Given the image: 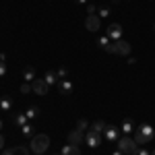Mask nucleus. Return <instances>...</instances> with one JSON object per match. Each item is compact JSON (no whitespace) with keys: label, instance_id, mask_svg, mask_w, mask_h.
I'll list each match as a JSON object with an SVG mask.
<instances>
[{"label":"nucleus","instance_id":"nucleus-1","mask_svg":"<svg viewBox=\"0 0 155 155\" xmlns=\"http://www.w3.org/2000/svg\"><path fill=\"white\" fill-rule=\"evenodd\" d=\"M155 139V128L151 124H139L134 128V141L137 145H147Z\"/></svg>","mask_w":155,"mask_h":155},{"label":"nucleus","instance_id":"nucleus-2","mask_svg":"<svg viewBox=\"0 0 155 155\" xmlns=\"http://www.w3.org/2000/svg\"><path fill=\"white\" fill-rule=\"evenodd\" d=\"M48 147H50V137H48V134L39 132V134H33V137H31V143H29V149H31V153L44 155L46 151H48Z\"/></svg>","mask_w":155,"mask_h":155},{"label":"nucleus","instance_id":"nucleus-3","mask_svg":"<svg viewBox=\"0 0 155 155\" xmlns=\"http://www.w3.org/2000/svg\"><path fill=\"white\" fill-rule=\"evenodd\" d=\"M106 52L107 54H118V56H128V54L132 52V46L128 44V41H124V39H118V41H114Z\"/></svg>","mask_w":155,"mask_h":155},{"label":"nucleus","instance_id":"nucleus-4","mask_svg":"<svg viewBox=\"0 0 155 155\" xmlns=\"http://www.w3.org/2000/svg\"><path fill=\"white\" fill-rule=\"evenodd\" d=\"M137 147H139V145H137V141H134V139H130L128 134H124V137H120V139H118V149L124 155H132V151H134Z\"/></svg>","mask_w":155,"mask_h":155},{"label":"nucleus","instance_id":"nucleus-5","mask_svg":"<svg viewBox=\"0 0 155 155\" xmlns=\"http://www.w3.org/2000/svg\"><path fill=\"white\" fill-rule=\"evenodd\" d=\"M85 143L89 145L91 149H97L99 145L104 143V134L101 132H95V130H87L85 132Z\"/></svg>","mask_w":155,"mask_h":155},{"label":"nucleus","instance_id":"nucleus-6","mask_svg":"<svg viewBox=\"0 0 155 155\" xmlns=\"http://www.w3.org/2000/svg\"><path fill=\"white\" fill-rule=\"evenodd\" d=\"M85 27L91 31V33H95L101 29V19L97 17V15H87V19H85Z\"/></svg>","mask_w":155,"mask_h":155},{"label":"nucleus","instance_id":"nucleus-7","mask_svg":"<svg viewBox=\"0 0 155 155\" xmlns=\"http://www.w3.org/2000/svg\"><path fill=\"white\" fill-rule=\"evenodd\" d=\"M31 89H33V93H35V95H48L50 85L46 83L44 79H35V81L31 83Z\"/></svg>","mask_w":155,"mask_h":155},{"label":"nucleus","instance_id":"nucleus-8","mask_svg":"<svg viewBox=\"0 0 155 155\" xmlns=\"http://www.w3.org/2000/svg\"><path fill=\"white\" fill-rule=\"evenodd\" d=\"M106 35L110 37V39H114V41H118V39H122V25H118V23H112V25H107V29H106Z\"/></svg>","mask_w":155,"mask_h":155},{"label":"nucleus","instance_id":"nucleus-9","mask_svg":"<svg viewBox=\"0 0 155 155\" xmlns=\"http://www.w3.org/2000/svg\"><path fill=\"white\" fill-rule=\"evenodd\" d=\"M104 137H106V141H110V143H118V139H120V128L112 126V124H107L106 130H104Z\"/></svg>","mask_w":155,"mask_h":155},{"label":"nucleus","instance_id":"nucleus-10","mask_svg":"<svg viewBox=\"0 0 155 155\" xmlns=\"http://www.w3.org/2000/svg\"><path fill=\"white\" fill-rule=\"evenodd\" d=\"M83 141H85V132L83 130H77V128H74V130L68 132V143L71 145H81Z\"/></svg>","mask_w":155,"mask_h":155},{"label":"nucleus","instance_id":"nucleus-11","mask_svg":"<svg viewBox=\"0 0 155 155\" xmlns=\"http://www.w3.org/2000/svg\"><path fill=\"white\" fill-rule=\"evenodd\" d=\"M134 128H137V126H134V122H132L130 118H124V120H122V128H120V130L124 132V134H130V132H134Z\"/></svg>","mask_w":155,"mask_h":155},{"label":"nucleus","instance_id":"nucleus-12","mask_svg":"<svg viewBox=\"0 0 155 155\" xmlns=\"http://www.w3.org/2000/svg\"><path fill=\"white\" fill-rule=\"evenodd\" d=\"M62 155H81V149H79V145H64L62 147Z\"/></svg>","mask_w":155,"mask_h":155},{"label":"nucleus","instance_id":"nucleus-13","mask_svg":"<svg viewBox=\"0 0 155 155\" xmlns=\"http://www.w3.org/2000/svg\"><path fill=\"white\" fill-rule=\"evenodd\" d=\"M37 77H35V68H31V66H27L23 71V81L25 83H33Z\"/></svg>","mask_w":155,"mask_h":155},{"label":"nucleus","instance_id":"nucleus-14","mask_svg":"<svg viewBox=\"0 0 155 155\" xmlns=\"http://www.w3.org/2000/svg\"><path fill=\"white\" fill-rule=\"evenodd\" d=\"M12 122L21 128V126H25V124L29 122V118H27V114H25V112H21V114H15V116H12Z\"/></svg>","mask_w":155,"mask_h":155},{"label":"nucleus","instance_id":"nucleus-15","mask_svg":"<svg viewBox=\"0 0 155 155\" xmlns=\"http://www.w3.org/2000/svg\"><path fill=\"white\" fill-rule=\"evenodd\" d=\"M106 122H104V120H95V122H93V124H91V130H95V132H101V134H104V130H106Z\"/></svg>","mask_w":155,"mask_h":155},{"label":"nucleus","instance_id":"nucleus-16","mask_svg":"<svg viewBox=\"0 0 155 155\" xmlns=\"http://www.w3.org/2000/svg\"><path fill=\"white\" fill-rule=\"evenodd\" d=\"M56 79H58V74H56L54 71H48V72H46V77H44V81H46L50 87H52V85H56Z\"/></svg>","mask_w":155,"mask_h":155},{"label":"nucleus","instance_id":"nucleus-17","mask_svg":"<svg viewBox=\"0 0 155 155\" xmlns=\"http://www.w3.org/2000/svg\"><path fill=\"white\" fill-rule=\"evenodd\" d=\"M11 107H12V99L11 97H2V99H0V110H2V112H8Z\"/></svg>","mask_w":155,"mask_h":155},{"label":"nucleus","instance_id":"nucleus-18","mask_svg":"<svg viewBox=\"0 0 155 155\" xmlns=\"http://www.w3.org/2000/svg\"><path fill=\"white\" fill-rule=\"evenodd\" d=\"M97 44H99V48H101V50H107L110 46H112V39H110L107 35H101L99 39H97Z\"/></svg>","mask_w":155,"mask_h":155},{"label":"nucleus","instance_id":"nucleus-19","mask_svg":"<svg viewBox=\"0 0 155 155\" xmlns=\"http://www.w3.org/2000/svg\"><path fill=\"white\" fill-rule=\"evenodd\" d=\"M60 91H62L64 95H66V93H71V91H72V83H71V81H66V79H64V81L60 83Z\"/></svg>","mask_w":155,"mask_h":155},{"label":"nucleus","instance_id":"nucleus-20","mask_svg":"<svg viewBox=\"0 0 155 155\" xmlns=\"http://www.w3.org/2000/svg\"><path fill=\"white\" fill-rule=\"evenodd\" d=\"M29 151H31V149H27L25 145H19V147H12V153H15V155H29Z\"/></svg>","mask_w":155,"mask_h":155},{"label":"nucleus","instance_id":"nucleus-21","mask_svg":"<svg viewBox=\"0 0 155 155\" xmlns=\"http://www.w3.org/2000/svg\"><path fill=\"white\" fill-rule=\"evenodd\" d=\"M25 114H27V118H29V120H33V118H37V116H39V107L31 106L27 112H25Z\"/></svg>","mask_w":155,"mask_h":155},{"label":"nucleus","instance_id":"nucleus-22","mask_svg":"<svg viewBox=\"0 0 155 155\" xmlns=\"http://www.w3.org/2000/svg\"><path fill=\"white\" fill-rule=\"evenodd\" d=\"M21 130H23V134H25V137H33V126H31L29 122H27L25 126H21Z\"/></svg>","mask_w":155,"mask_h":155},{"label":"nucleus","instance_id":"nucleus-23","mask_svg":"<svg viewBox=\"0 0 155 155\" xmlns=\"http://www.w3.org/2000/svg\"><path fill=\"white\" fill-rule=\"evenodd\" d=\"M87 128H89V122H87L85 118H81L79 122H77V130H83V132H85Z\"/></svg>","mask_w":155,"mask_h":155},{"label":"nucleus","instance_id":"nucleus-24","mask_svg":"<svg viewBox=\"0 0 155 155\" xmlns=\"http://www.w3.org/2000/svg\"><path fill=\"white\" fill-rule=\"evenodd\" d=\"M132 155H151V151H147V149H143V147H137V149L132 151Z\"/></svg>","mask_w":155,"mask_h":155},{"label":"nucleus","instance_id":"nucleus-25","mask_svg":"<svg viewBox=\"0 0 155 155\" xmlns=\"http://www.w3.org/2000/svg\"><path fill=\"white\" fill-rule=\"evenodd\" d=\"M33 89H31V83H23L21 85V93H31Z\"/></svg>","mask_w":155,"mask_h":155},{"label":"nucleus","instance_id":"nucleus-26","mask_svg":"<svg viewBox=\"0 0 155 155\" xmlns=\"http://www.w3.org/2000/svg\"><path fill=\"white\" fill-rule=\"evenodd\" d=\"M0 77H6V62L0 60Z\"/></svg>","mask_w":155,"mask_h":155},{"label":"nucleus","instance_id":"nucleus-27","mask_svg":"<svg viewBox=\"0 0 155 155\" xmlns=\"http://www.w3.org/2000/svg\"><path fill=\"white\" fill-rule=\"evenodd\" d=\"M107 15H110V8H101L97 17H99V19H104V17H107Z\"/></svg>","mask_w":155,"mask_h":155},{"label":"nucleus","instance_id":"nucleus-28","mask_svg":"<svg viewBox=\"0 0 155 155\" xmlns=\"http://www.w3.org/2000/svg\"><path fill=\"white\" fill-rule=\"evenodd\" d=\"M56 74H58V79H64L68 72H66V68H58V72H56Z\"/></svg>","mask_w":155,"mask_h":155},{"label":"nucleus","instance_id":"nucleus-29","mask_svg":"<svg viewBox=\"0 0 155 155\" xmlns=\"http://www.w3.org/2000/svg\"><path fill=\"white\" fill-rule=\"evenodd\" d=\"M87 12H89V15H95V4H89V6H87Z\"/></svg>","mask_w":155,"mask_h":155},{"label":"nucleus","instance_id":"nucleus-30","mask_svg":"<svg viewBox=\"0 0 155 155\" xmlns=\"http://www.w3.org/2000/svg\"><path fill=\"white\" fill-rule=\"evenodd\" d=\"M4 143H6V141H4V137H2V134H0V151H2V149H4Z\"/></svg>","mask_w":155,"mask_h":155},{"label":"nucleus","instance_id":"nucleus-31","mask_svg":"<svg viewBox=\"0 0 155 155\" xmlns=\"http://www.w3.org/2000/svg\"><path fill=\"white\" fill-rule=\"evenodd\" d=\"M2 155H15V153H12V149H4V151H2Z\"/></svg>","mask_w":155,"mask_h":155},{"label":"nucleus","instance_id":"nucleus-32","mask_svg":"<svg viewBox=\"0 0 155 155\" xmlns=\"http://www.w3.org/2000/svg\"><path fill=\"white\" fill-rule=\"evenodd\" d=\"M112 155H124V153H122L120 149H116V151H114V153H112Z\"/></svg>","mask_w":155,"mask_h":155},{"label":"nucleus","instance_id":"nucleus-33","mask_svg":"<svg viewBox=\"0 0 155 155\" xmlns=\"http://www.w3.org/2000/svg\"><path fill=\"white\" fill-rule=\"evenodd\" d=\"M77 2H79V4H87V0H77Z\"/></svg>","mask_w":155,"mask_h":155},{"label":"nucleus","instance_id":"nucleus-34","mask_svg":"<svg viewBox=\"0 0 155 155\" xmlns=\"http://www.w3.org/2000/svg\"><path fill=\"white\" fill-rule=\"evenodd\" d=\"M2 128H4V122H2V120H0V130H2Z\"/></svg>","mask_w":155,"mask_h":155},{"label":"nucleus","instance_id":"nucleus-35","mask_svg":"<svg viewBox=\"0 0 155 155\" xmlns=\"http://www.w3.org/2000/svg\"><path fill=\"white\" fill-rule=\"evenodd\" d=\"M151 155H155V149H153V151H151Z\"/></svg>","mask_w":155,"mask_h":155},{"label":"nucleus","instance_id":"nucleus-36","mask_svg":"<svg viewBox=\"0 0 155 155\" xmlns=\"http://www.w3.org/2000/svg\"><path fill=\"white\" fill-rule=\"evenodd\" d=\"M33 155H35V153H33Z\"/></svg>","mask_w":155,"mask_h":155}]
</instances>
